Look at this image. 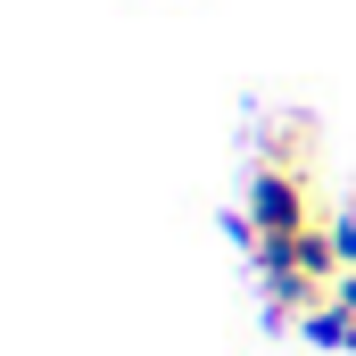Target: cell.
Masks as SVG:
<instances>
[{"label":"cell","instance_id":"obj_3","mask_svg":"<svg viewBox=\"0 0 356 356\" xmlns=\"http://www.w3.org/2000/svg\"><path fill=\"white\" fill-rule=\"evenodd\" d=\"M266 158H273V166H298V175H307V166H315V124H307V116L273 124V133H266Z\"/></svg>","mask_w":356,"mask_h":356},{"label":"cell","instance_id":"obj_4","mask_svg":"<svg viewBox=\"0 0 356 356\" xmlns=\"http://www.w3.org/2000/svg\"><path fill=\"white\" fill-rule=\"evenodd\" d=\"M332 241H340V266L356 273V216H332Z\"/></svg>","mask_w":356,"mask_h":356},{"label":"cell","instance_id":"obj_2","mask_svg":"<svg viewBox=\"0 0 356 356\" xmlns=\"http://www.w3.org/2000/svg\"><path fill=\"white\" fill-rule=\"evenodd\" d=\"M307 340H323V348H356V273H340V290L307 315Z\"/></svg>","mask_w":356,"mask_h":356},{"label":"cell","instance_id":"obj_1","mask_svg":"<svg viewBox=\"0 0 356 356\" xmlns=\"http://www.w3.org/2000/svg\"><path fill=\"white\" fill-rule=\"evenodd\" d=\"M315 224H323V216H315V175L257 158V175H249V241L273 249V241H298V232H315Z\"/></svg>","mask_w":356,"mask_h":356}]
</instances>
